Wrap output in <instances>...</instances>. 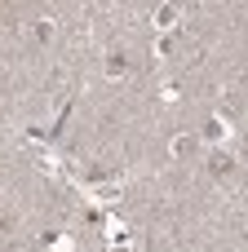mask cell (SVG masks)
I'll list each match as a JSON object with an SVG mask.
<instances>
[{"mask_svg": "<svg viewBox=\"0 0 248 252\" xmlns=\"http://www.w3.org/2000/svg\"><path fill=\"white\" fill-rule=\"evenodd\" d=\"M213 173L226 177V173H231V159H226V155H213Z\"/></svg>", "mask_w": 248, "mask_h": 252, "instance_id": "6da1fadb", "label": "cell"}, {"mask_svg": "<svg viewBox=\"0 0 248 252\" xmlns=\"http://www.w3.org/2000/svg\"><path fill=\"white\" fill-rule=\"evenodd\" d=\"M124 66H129V62H124V53H111V75H120Z\"/></svg>", "mask_w": 248, "mask_h": 252, "instance_id": "7a4b0ae2", "label": "cell"}]
</instances>
